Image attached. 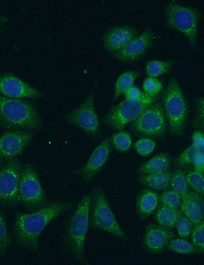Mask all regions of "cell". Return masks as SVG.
<instances>
[{"instance_id":"cell-1","label":"cell","mask_w":204,"mask_h":265,"mask_svg":"<svg viewBox=\"0 0 204 265\" xmlns=\"http://www.w3.org/2000/svg\"><path fill=\"white\" fill-rule=\"evenodd\" d=\"M74 201H54L31 213L17 211L13 227V236L21 247L34 253L39 252V238L48 224L55 219L70 210Z\"/></svg>"},{"instance_id":"cell-2","label":"cell","mask_w":204,"mask_h":265,"mask_svg":"<svg viewBox=\"0 0 204 265\" xmlns=\"http://www.w3.org/2000/svg\"><path fill=\"white\" fill-rule=\"evenodd\" d=\"M0 126L6 130L21 129L40 132L44 128L39 110L32 100L0 95Z\"/></svg>"},{"instance_id":"cell-3","label":"cell","mask_w":204,"mask_h":265,"mask_svg":"<svg viewBox=\"0 0 204 265\" xmlns=\"http://www.w3.org/2000/svg\"><path fill=\"white\" fill-rule=\"evenodd\" d=\"M90 193L83 195L66 221L62 237L64 249L75 260L88 265L85 254V242L89 225Z\"/></svg>"},{"instance_id":"cell-4","label":"cell","mask_w":204,"mask_h":265,"mask_svg":"<svg viewBox=\"0 0 204 265\" xmlns=\"http://www.w3.org/2000/svg\"><path fill=\"white\" fill-rule=\"evenodd\" d=\"M162 107L170 134L181 136L187 126L189 108L184 92L174 76L169 78L163 91Z\"/></svg>"},{"instance_id":"cell-5","label":"cell","mask_w":204,"mask_h":265,"mask_svg":"<svg viewBox=\"0 0 204 265\" xmlns=\"http://www.w3.org/2000/svg\"><path fill=\"white\" fill-rule=\"evenodd\" d=\"M90 193L89 226L107 232L122 241H128L129 237L117 221L101 186L96 185Z\"/></svg>"},{"instance_id":"cell-6","label":"cell","mask_w":204,"mask_h":265,"mask_svg":"<svg viewBox=\"0 0 204 265\" xmlns=\"http://www.w3.org/2000/svg\"><path fill=\"white\" fill-rule=\"evenodd\" d=\"M165 11L167 25L183 34L191 48H196L200 11L196 8L183 6L171 1L166 4Z\"/></svg>"},{"instance_id":"cell-7","label":"cell","mask_w":204,"mask_h":265,"mask_svg":"<svg viewBox=\"0 0 204 265\" xmlns=\"http://www.w3.org/2000/svg\"><path fill=\"white\" fill-rule=\"evenodd\" d=\"M18 195L20 203L30 212L37 210L49 202L36 168L32 164H22Z\"/></svg>"},{"instance_id":"cell-8","label":"cell","mask_w":204,"mask_h":265,"mask_svg":"<svg viewBox=\"0 0 204 265\" xmlns=\"http://www.w3.org/2000/svg\"><path fill=\"white\" fill-rule=\"evenodd\" d=\"M157 98L144 94L136 100L125 98L111 107L101 119V121L115 130H122L126 124L136 120L147 107L157 100Z\"/></svg>"},{"instance_id":"cell-9","label":"cell","mask_w":204,"mask_h":265,"mask_svg":"<svg viewBox=\"0 0 204 265\" xmlns=\"http://www.w3.org/2000/svg\"><path fill=\"white\" fill-rule=\"evenodd\" d=\"M136 134L149 138H160L167 131V121L162 104L156 100L131 123Z\"/></svg>"},{"instance_id":"cell-10","label":"cell","mask_w":204,"mask_h":265,"mask_svg":"<svg viewBox=\"0 0 204 265\" xmlns=\"http://www.w3.org/2000/svg\"><path fill=\"white\" fill-rule=\"evenodd\" d=\"M94 99L92 92L78 107L67 113L65 119L87 136L97 138L100 136L101 131Z\"/></svg>"},{"instance_id":"cell-11","label":"cell","mask_w":204,"mask_h":265,"mask_svg":"<svg viewBox=\"0 0 204 265\" xmlns=\"http://www.w3.org/2000/svg\"><path fill=\"white\" fill-rule=\"evenodd\" d=\"M22 164L14 159L0 168V207L15 208L20 203L18 188Z\"/></svg>"},{"instance_id":"cell-12","label":"cell","mask_w":204,"mask_h":265,"mask_svg":"<svg viewBox=\"0 0 204 265\" xmlns=\"http://www.w3.org/2000/svg\"><path fill=\"white\" fill-rule=\"evenodd\" d=\"M35 132L21 129L7 130L0 135V157L10 161L18 158L35 136Z\"/></svg>"},{"instance_id":"cell-13","label":"cell","mask_w":204,"mask_h":265,"mask_svg":"<svg viewBox=\"0 0 204 265\" xmlns=\"http://www.w3.org/2000/svg\"><path fill=\"white\" fill-rule=\"evenodd\" d=\"M0 95L14 99H41L45 95L10 71L0 74Z\"/></svg>"},{"instance_id":"cell-14","label":"cell","mask_w":204,"mask_h":265,"mask_svg":"<svg viewBox=\"0 0 204 265\" xmlns=\"http://www.w3.org/2000/svg\"><path fill=\"white\" fill-rule=\"evenodd\" d=\"M110 138H105L94 149L87 162L72 172L79 176L86 183L92 181L106 163L112 150Z\"/></svg>"},{"instance_id":"cell-15","label":"cell","mask_w":204,"mask_h":265,"mask_svg":"<svg viewBox=\"0 0 204 265\" xmlns=\"http://www.w3.org/2000/svg\"><path fill=\"white\" fill-rule=\"evenodd\" d=\"M154 38L155 34L152 29L148 28L112 55L122 63L135 62L141 58L151 46Z\"/></svg>"},{"instance_id":"cell-16","label":"cell","mask_w":204,"mask_h":265,"mask_svg":"<svg viewBox=\"0 0 204 265\" xmlns=\"http://www.w3.org/2000/svg\"><path fill=\"white\" fill-rule=\"evenodd\" d=\"M174 237L175 233L171 228L158 224L150 223L145 226L142 246L148 254H161L166 249L169 241Z\"/></svg>"},{"instance_id":"cell-17","label":"cell","mask_w":204,"mask_h":265,"mask_svg":"<svg viewBox=\"0 0 204 265\" xmlns=\"http://www.w3.org/2000/svg\"><path fill=\"white\" fill-rule=\"evenodd\" d=\"M130 25H120L109 29L101 38L105 50L112 54L120 50L138 35Z\"/></svg>"},{"instance_id":"cell-18","label":"cell","mask_w":204,"mask_h":265,"mask_svg":"<svg viewBox=\"0 0 204 265\" xmlns=\"http://www.w3.org/2000/svg\"><path fill=\"white\" fill-rule=\"evenodd\" d=\"M180 211L195 225L203 221L204 201L203 195L194 191H189L181 200Z\"/></svg>"},{"instance_id":"cell-19","label":"cell","mask_w":204,"mask_h":265,"mask_svg":"<svg viewBox=\"0 0 204 265\" xmlns=\"http://www.w3.org/2000/svg\"><path fill=\"white\" fill-rule=\"evenodd\" d=\"M159 195L154 190L144 188L138 194L136 200V211L138 218L143 220L152 214L159 204Z\"/></svg>"},{"instance_id":"cell-20","label":"cell","mask_w":204,"mask_h":265,"mask_svg":"<svg viewBox=\"0 0 204 265\" xmlns=\"http://www.w3.org/2000/svg\"><path fill=\"white\" fill-rule=\"evenodd\" d=\"M171 162L169 153L164 151L143 163L137 172L142 175L165 171L169 169Z\"/></svg>"},{"instance_id":"cell-21","label":"cell","mask_w":204,"mask_h":265,"mask_svg":"<svg viewBox=\"0 0 204 265\" xmlns=\"http://www.w3.org/2000/svg\"><path fill=\"white\" fill-rule=\"evenodd\" d=\"M172 174V172L169 169L160 172L139 175L136 180L150 189L163 190L170 185Z\"/></svg>"},{"instance_id":"cell-22","label":"cell","mask_w":204,"mask_h":265,"mask_svg":"<svg viewBox=\"0 0 204 265\" xmlns=\"http://www.w3.org/2000/svg\"><path fill=\"white\" fill-rule=\"evenodd\" d=\"M180 213L177 208H173L160 204L156 209L155 218L162 226L173 228Z\"/></svg>"},{"instance_id":"cell-23","label":"cell","mask_w":204,"mask_h":265,"mask_svg":"<svg viewBox=\"0 0 204 265\" xmlns=\"http://www.w3.org/2000/svg\"><path fill=\"white\" fill-rule=\"evenodd\" d=\"M140 72L136 70H126L123 71L118 77L114 86L113 101H115L119 96L131 86L139 75Z\"/></svg>"},{"instance_id":"cell-24","label":"cell","mask_w":204,"mask_h":265,"mask_svg":"<svg viewBox=\"0 0 204 265\" xmlns=\"http://www.w3.org/2000/svg\"><path fill=\"white\" fill-rule=\"evenodd\" d=\"M174 64L172 60H151L146 63L145 72L147 76L157 77L169 73Z\"/></svg>"},{"instance_id":"cell-25","label":"cell","mask_w":204,"mask_h":265,"mask_svg":"<svg viewBox=\"0 0 204 265\" xmlns=\"http://www.w3.org/2000/svg\"><path fill=\"white\" fill-rule=\"evenodd\" d=\"M110 140L112 146L120 152L128 151L132 146V136L125 130H118L111 136Z\"/></svg>"},{"instance_id":"cell-26","label":"cell","mask_w":204,"mask_h":265,"mask_svg":"<svg viewBox=\"0 0 204 265\" xmlns=\"http://www.w3.org/2000/svg\"><path fill=\"white\" fill-rule=\"evenodd\" d=\"M170 186L171 190L180 196L181 200L185 197L189 191L185 175L183 171L180 169H176L172 173Z\"/></svg>"},{"instance_id":"cell-27","label":"cell","mask_w":204,"mask_h":265,"mask_svg":"<svg viewBox=\"0 0 204 265\" xmlns=\"http://www.w3.org/2000/svg\"><path fill=\"white\" fill-rule=\"evenodd\" d=\"M166 249L181 254L197 253V251L191 243L182 238H171L168 243Z\"/></svg>"},{"instance_id":"cell-28","label":"cell","mask_w":204,"mask_h":265,"mask_svg":"<svg viewBox=\"0 0 204 265\" xmlns=\"http://www.w3.org/2000/svg\"><path fill=\"white\" fill-rule=\"evenodd\" d=\"M191 244L197 253L204 252V223L203 221L194 225L191 232Z\"/></svg>"},{"instance_id":"cell-29","label":"cell","mask_w":204,"mask_h":265,"mask_svg":"<svg viewBox=\"0 0 204 265\" xmlns=\"http://www.w3.org/2000/svg\"><path fill=\"white\" fill-rule=\"evenodd\" d=\"M203 173L194 170L185 174L186 179L189 186L194 192L204 194V178Z\"/></svg>"},{"instance_id":"cell-30","label":"cell","mask_w":204,"mask_h":265,"mask_svg":"<svg viewBox=\"0 0 204 265\" xmlns=\"http://www.w3.org/2000/svg\"><path fill=\"white\" fill-rule=\"evenodd\" d=\"M157 144L151 138L143 137L139 139L134 145V150L142 157L150 155L155 149Z\"/></svg>"},{"instance_id":"cell-31","label":"cell","mask_w":204,"mask_h":265,"mask_svg":"<svg viewBox=\"0 0 204 265\" xmlns=\"http://www.w3.org/2000/svg\"><path fill=\"white\" fill-rule=\"evenodd\" d=\"M143 93L151 97H158L163 89V83L157 77L147 76L142 84Z\"/></svg>"},{"instance_id":"cell-32","label":"cell","mask_w":204,"mask_h":265,"mask_svg":"<svg viewBox=\"0 0 204 265\" xmlns=\"http://www.w3.org/2000/svg\"><path fill=\"white\" fill-rule=\"evenodd\" d=\"M12 236L8 231L4 216H0V256L6 254L12 242Z\"/></svg>"},{"instance_id":"cell-33","label":"cell","mask_w":204,"mask_h":265,"mask_svg":"<svg viewBox=\"0 0 204 265\" xmlns=\"http://www.w3.org/2000/svg\"><path fill=\"white\" fill-rule=\"evenodd\" d=\"M203 149H199L196 146L191 144L186 148L180 155L175 160L174 163L180 167L192 164L195 156L197 152Z\"/></svg>"},{"instance_id":"cell-34","label":"cell","mask_w":204,"mask_h":265,"mask_svg":"<svg viewBox=\"0 0 204 265\" xmlns=\"http://www.w3.org/2000/svg\"><path fill=\"white\" fill-rule=\"evenodd\" d=\"M193 226L191 221L180 211L175 226L178 236L184 239L188 238Z\"/></svg>"},{"instance_id":"cell-35","label":"cell","mask_w":204,"mask_h":265,"mask_svg":"<svg viewBox=\"0 0 204 265\" xmlns=\"http://www.w3.org/2000/svg\"><path fill=\"white\" fill-rule=\"evenodd\" d=\"M161 204L173 208H177L181 204L180 196L172 190H166L159 195Z\"/></svg>"},{"instance_id":"cell-36","label":"cell","mask_w":204,"mask_h":265,"mask_svg":"<svg viewBox=\"0 0 204 265\" xmlns=\"http://www.w3.org/2000/svg\"><path fill=\"white\" fill-rule=\"evenodd\" d=\"M195 115L193 125L202 128L204 126V99L202 96L196 97L195 100Z\"/></svg>"},{"instance_id":"cell-37","label":"cell","mask_w":204,"mask_h":265,"mask_svg":"<svg viewBox=\"0 0 204 265\" xmlns=\"http://www.w3.org/2000/svg\"><path fill=\"white\" fill-rule=\"evenodd\" d=\"M194 170L203 174L204 171V151H199L195 156L192 162Z\"/></svg>"},{"instance_id":"cell-38","label":"cell","mask_w":204,"mask_h":265,"mask_svg":"<svg viewBox=\"0 0 204 265\" xmlns=\"http://www.w3.org/2000/svg\"><path fill=\"white\" fill-rule=\"evenodd\" d=\"M143 94V92H142L138 87L133 85L123 93L125 98L130 100L138 99L140 98Z\"/></svg>"},{"instance_id":"cell-39","label":"cell","mask_w":204,"mask_h":265,"mask_svg":"<svg viewBox=\"0 0 204 265\" xmlns=\"http://www.w3.org/2000/svg\"><path fill=\"white\" fill-rule=\"evenodd\" d=\"M192 145L199 149H204V135L201 131L199 130L194 131L192 135Z\"/></svg>"},{"instance_id":"cell-40","label":"cell","mask_w":204,"mask_h":265,"mask_svg":"<svg viewBox=\"0 0 204 265\" xmlns=\"http://www.w3.org/2000/svg\"><path fill=\"white\" fill-rule=\"evenodd\" d=\"M2 32H3V30H2L1 26L0 25V33H2Z\"/></svg>"},{"instance_id":"cell-41","label":"cell","mask_w":204,"mask_h":265,"mask_svg":"<svg viewBox=\"0 0 204 265\" xmlns=\"http://www.w3.org/2000/svg\"><path fill=\"white\" fill-rule=\"evenodd\" d=\"M2 159L1 158V157H0V166H1V164H2Z\"/></svg>"},{"instance_id":"cell-42","label":"cell","mask_w":204,"mask_h":265,"mask_svg":"<svg viewBox=\"0 0 204 265\" xmlns=\"http://www.w3.org/2000/svg\"><path fill=\"white\" fill-rule=\"evenodd\" d=\"M1 215H2V214L0 213V216H1Z\"/></svg>"}]
</instances>
